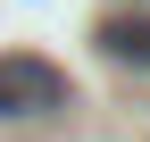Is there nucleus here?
Here are the masks:
<instances>
[{
    "mask_svg": "<svg viewBox=\"0 0 150 142\" xmlns=\"http://www.w3.org/2000/svg\"><path fill=\"white\" fill-rule=\"evenodd\" d=\"M100 50H108L117 67H134V75H150V9L108 17V25H100Z\"/></svg>",
    "mask_w": 150,
    "mask_h": 142,
    "instance_id": "2",
    "label": "nucleus"
},
{
    "mask_svg": "<svg viewBox=\"0 0 150 142\" xmlns=\"http://www.w3.org/2000/svg\"><path fill=\"white\" fill-rule=\"evenodd\" d=\"M59 109H67V67L33 59V50H0V126H33Z\"/></svg>",
    "mask_w": 150,
    "mask_h": 142,
    "instance_id": "1",
    "label": "nucleus"
}]
</instances>
